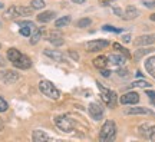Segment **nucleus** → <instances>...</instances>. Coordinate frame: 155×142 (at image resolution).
<instances>
[{
  "label": "nucleus",
  "mask_w": 155,
  "mask_h": 142,
  "mask_svg": "<svg viewBox=\"0 0 155 142\" xmlns=\"http://www.w3.org/2000/svg\"><path fill=\"white\" fill-rule=\"evenodd\" d=\"M116 137V125L114 121H106L105 124L102 125L99 132V139L102 142H109L114 141Z\"/></svg>",
  "instance_id": "nucleus-1"
},
{
  "label": "nucleus",
  "mask_w": 155,
  "mask_h": 142,
  "mask_svg": "<svg viewBox=\"0 0 155 142\" xmlns=\"http://www.w3.org/2000/svg\"><path fill=\"white\" fill-rule=\"evenodd\" d=\"M39 89H40V92L43 93L45 96H48L49 99H53V101L59 99V96H61L59 89L50 82V81H46V79H43V81L39 82Z\"/></svg>",
  "instance_id": "nucleus-2"
},
{
  "label": "nucleus",
  "mask_w": 155,
  "mask_h": 142,
  "mask_svg": "<svg viewBox=\"0 0 155 142\" xmlns=\"http://www.w3.org/2000/svg\"><path fill=\"white\" fill-rule=\"evenodd\" d=\"M33 9L32 7H25V6H12L5 12L6 19H15V17H23L30 16Z\"/></svg>",
  "instance_id": "nucleus-3"
},
{
  "label": "nucleus",
  "mask_w": 155,
  "mask_h": 142,
  "mask_svg": "<svg viewBox=\"0 0 155 142\" xmlns=\"http://www.w3.org/2000/svg\"><path fill=\"white\" fill-rule=\"evenodd\" d=\"M55 125L63 132H72L73 128H75V124H73L72 119H69L65 115H61V116H56L55 118Z\"/></svg>",
  "instance_id": "nucleus-4"
},
{
  "label": "nucleus",
  "mask_w": 155,
  "mask_h": 142,
  "mask_svg": "<svg viewBox=\"0 0 155 142\" xmlns=\"http://www.w3.org/2000/svg\"><path fill=\"white\" fill-rule=\"evenodd\" d=\"M98 88L101 89V92H102V101L105 102L106 106H109V108H114L116 105V93L114 91H109V89H105V88L102 86L99 82H98Z\"/></svg>",
  "instance_id": "nucleus-5"
},
{
  "label": "nucleus",
  "mask_w": 155,
  "mask_h": 142,
  "mask_svg": "<svg viewBox=\"0 0 155 142\" xmlns=\"http://www.w3.org/2000/svg\"><path fill=\"white\" fill-rule=\"evenodd\" d=\"M109 46V42L108 40H104V39H98V40H91L86 43V49L88 52H99V50L105 49Z\"/></svg>",
  "instance_id": "nucleus-6"
},
{
  "label": "nucleus",
  "mask_w": 155,
  "mask_h": 142,
  "mask_svg": "<svg viewBox=\"0 0 155 142\" xmlns=\"http://www.w3.org/2000/svg\"><path fill=\"white\" fill-rule=\"evenodd\" d=\"M19 78H20V75H19L17 72H15V71H10V69L0 72V79H2L5 83H7V85H12V83L17 82V81H19Z\"/></svg>",
  "instance_id": "nucleus-7"
},
{
  "label": "nucleus",
  "mask_w": 155,
  "mask_h": 142,
  "mask_svg": "<svg viewBox=\"0 0 155 142\" xmlns=\"http://www.w3.org/2000/svg\"><path fill=\"white\" fill-rule=\"evenodd\" d=\"M19 26H20V35L22 36H30L32 32H33L36 26H35L33 22H30V20H23V22H19Z\"/></svg>",
  "instance_id": "nucleus-8"
},
{
  "label": "nucleus",
  "mask_w": 155,
  "mask_h": 142,
  "mask_svg": "<svg viewBox=\"0 0 155 142\" xmlns=\"http://www.w3.org/2000/svg\"><path fill=\"white\" fill-rule=\"evenodd\" d=\"M121 104L122 105H135L139 102V95L137 92H128L121 96Z\"/></svg>",
  "instance_id": "nucleus-9"
},
{
  "label": "nucleus",
  "mask_w": 155,
  "mask_h": 142,
  "mask_svg": "<svg viewBox=\"0 0 155 142\" xmlns=\"http://www.w3.org/2000/svg\"><path fill=\"white\" fill-rule=\"evenodd\" d=\"M13 66H15V68H19V69H29V68L32 66V60H30L29 56L22 53V55L19 56V59H16L13 62Z\"/></svg>",
  "instance_id": "nucleus-10"
},
{
  "label": "nucleus",
  "mask_w": 155,
  "mask_h": 142,
  "mask_svg": "<svg viewBox=\"0 0 155 142\" xmlns=\"http://www.w3.org/2000/svg\"><path fill=\"white\" fill-rule=\"evenodd\" d=\"M88 111H89V115L92 116V119H95V121L101 119L102 115H104V108L99 104H91Z\"/></svg>",
  "instance_id": "nucleus-11"
},
{
  "label": "nucleus",
  "mask_w": 155,
  "mask_h": 142,
  "mask_svg": "<svg viewBox=\"0 0 155 142\" xmlns=\"http://www.w3.org/2000/svg\"><path fill=\"white\" fill-rule=\"evenodd\" d=\"M135 46H147V45L155 43V35H142L135 39Z\"/></svg>",
  "instance_id": "nucleus-12"
},
{
  "label": "nucleus",
  "mask_w": 155,
  "mask_h": 142,
  "mask_svg": "<svg viewBox=\"0 0 155 142\" xmlns=\"http://www.w3.org/2000/svg\"><path fill=\"white\" fill-rule=\"evenodd\" d=\"M125 114L127 115H151V116H154V112L148 108H144V106H137V108H129V109L125 111Z\"/></svg>",
  "instance_id": "nucleus-13"
},
{
  "label": "nucleus",
  "mask_w": 155,
  "mask_h": 142,
  "mask_svg": "<svg viewBox=\"0 0 155 142\" xmlns=\"http://www.w3.org/2000/svg\"><path fill=\"white\" fill-rule=\"evenodd\" d=\"M48 40H49L53 46H61V45H63V36H62V33H59V32H50L49 35H48Z\"/></svg>",
  "instance_id": "nucleus-14"
},
{
  "label": "nucleus",
  "mask_w": 155,
  "mask_h": 142,
  "mask_svg": "<svg viewBox=\"0 0 155 142\" xmlns=\"http://www.w3.org/2000/svg\"><path fill=\"white\" fill-rule=\"evenodd\" d=\"M139 16V10L137 7H134V6H128L125 12H124V19L125 20H132V19H137Z\"/></svg>",
  "instance_id": "nucleus-15"
},
{
  "label": "nucleus",
  "mask_w": 155,
  "mask_h": 142,
  "mask_svg": "<svg viewBox=\"0 0 155 142\" xmlns=\"http://www.w3.org/2000/svg\"><path fill=\"white\" fill-rule=\"evenodd\" d=\"M55 16H56L55 12H50V10L42 12V13H39V15H38V22L48 23V22H50V20H53V17H55Z\"/></svg>",
  "instance_id": "nucleus-16"
},
{
  "label": "nucleus",
  "mask_w": 155,
  "mask_h": 142,
  "mask_svg": "<svg viewBox=\"0 0 155 142\" xmlns=\"http://www.w3.org/2000/svg\"><path fill=\"white\" fill-rule=\"evenodd\" d=\"M145 69H147V72L150 73L151 76L155 79V56H151V58H148V59L145 60Z\"/></svg>",
  "instance_id": "nucleus-17"
},
{
  "label": "nucleus",
  "mask_w": 155,
  "mask_h": 142,
  "mask_svg": "<svg viewBox=\"0 0 155 142\" xmlns=\"http://www.w3.org/2000/svg\"><path fill=\"white\" fill-rule=\"evenodd\" d=\"M43 53L46 56H49L50 59L56 60V62H63V55H62L61 52H58V50H50V49H45Z\"/></svg>",
  "instance_id": "nucleus-18"
},
{
  "label": "nucleus",
  "mask_w": 155,
  "mask_h": 142,
  "mask_svg": "<svg viewBox=\"0 0 155 142\" xmlns=\"http://www.w3.org/2000/svg\"><path fill=\"white\" fill-rule=\"evenodd\" d=\"M108 63H109V60H108L106 56H98V58H95L94 59V66L95 68H98V69H104V68H106Z\"/></svg>",
  "instance_id": "nucleus-19"
},
{
  "label": "nucleus",
  "mask_w": 155,
  "mask_h": 142,
  "mask_svg": "<svg viewBox=\"0 0 155 142\" xmlns=\"http://www.w3.org/2000/svg\"><path fill=\"white\" fill-rule=\"evenodd\" d=\"M108 60L111 62L112 65H116V66H124L125 65V56L122 55H111L109 58H108Z\"/></svg>",
  "instance_id": "nucleus-20"
},
{
  "label": "nucleus",
  "mask_w": 155,
  "mask_h": 142,
  "mask_svg": "<svg viewBox=\"0 0 155 142\" xmlns=\"http://www.w3.org/2000/svg\"><path fill=\"white\" fill-rule=\"evenodd\" d=\"M32 138H33L35 142H45V141H49L50 139L49 135L45 134L43 131H35L33 135H32Z\"/></svg>",
  "instance_id": "nucleus-21"
},
{
  "label": "nucleus",
  "mask_w": 155,
  "mask_h": 142,
  "mask_svg": "<svg viewBox=\"0 0 155 142\" xmlns=\"http://www.w3.org/2000/svg\"><path fill=\"white\" fill-rule=\"evenodd\" d=\"M42 35H43V29H35V33L33 35H30V43L32 45H36L42 39Z\"/></svg>",
  "instance_id": "nucleus-22"
},
{
  "label": "nucleus",
  "mask_w": 155,
  "mask_h": 142,
  "mask_svg": "<svg viewBox=\"0 0 155 142\" xmlns=\"http://www.w3.org/2000/svg\"><path fill=\"white\" fill-rule=\"evenodd\" d=\"M20 55H22V53H20V50L15 49V48H12V49L7 50V59L10 60L12 63H13L16 59H19V56H20Z\"/></svg>",
  "instance_id": "nucleus-23"
},
{
  "label": "nucleus",
  "mask_w": 155,
  "mask_h": 142,
  "mask_svg": "<svg viewBox=\"0 0 155 142\" xmlns=\"http://www.w3.org/2000/svg\"><path fill=\"white\" fill-rule=\"evenodd\" d=\"M154 50H155L154 48H148V49H147V48H144V49H139V50H137V52H135V55H134V58H135V59L138 60V59H141L142 56L148 55V53H152Z\"/></svg>",
  "instance_id": "nucleus-24"
},
{
  "label": "nucleus",
  "mask_w": 155,
  "mask_h": 142,
  "mask_svg": "<svg viewBox=\"0 0 155 142\" xmlns=\"http://www.w3.org/2000/svg\"><path fill=\"white\" fill-rule=\"evenodd\" d=\"M71 16H63V17H61V19H58L55 22V26L56 28H65V26H68L69 23H71Z\"/></svg>",
  "instance_id": "nucleus-25"
},
{
  "label": "nucleus",
  "mask_w": 155,
  "mask_h": 142,
  "mask_svg": "<svg viewBox=\"0 0 155 142\" xmlns=\"http://www.w3.org/2000/svg\"><path fill=\"white\" fill-rule=\"evenodd\" d=\"M91 23H92V20L89 19V17H83V19H81V20H78L76 22V26L78 28H88V26H91Z\"/></svg>",
  "instance_id": "nucleus-26"
},
{
  "label": "nucleus",
  "mask_w": 155,
  "mask_h": 142,
  "mask_svg": "<svg viewBox=\"0 0 155 142\" xmlns=\"http://www.w3.org/2000/svg\"><path fill=\"white\" fill-rule=\"evenodd\" d=\"M45 6H46V3H45L43 0H32L30 2V7L32 9H36V10H39V9H43Z\"/></svg>",
  "instance_id": "nucleus-27"
},
{
  "label": "nucleus",
  "mask_w": 155,
  "mask_h": 142,
  "mask_svg": "<svg viewBox=\"0 0 155 142\" xmlns=\"http://www.w3.org/2000/svg\"><path fill=\"white\" fill-rule=\"evenodd\" d=\"M114 49H116V50H119L121 52V55H124L127 59H129L131 58V53L128 52V49H125V48H122L119 43H114Z\"/></svg>",
  "instance_id": "nucleus-28"
},
{
  "label": "nucleus",
  "mask_w": 155,
  "mask_h": 142,
  "mask_svg": "<svg viewBox=\"0 0 155 142\" xmlns=\"http://www.w3.org/2000/svg\"><path fill=\"white\" fill-rule=\"evenodd\" d=\"M150 124H144V125L139 126V134L142 135V137L148 138V132H150Z\"/></svg>",
  "instance_id": "nucleus-29"
},
{
  "label": "nucleus",
  "mask_w": 155,
  "mask_h": 142,
  "mask_svg": "<svg viewBox=\"0 0 155 142\" xmlns=\"http://www.w3.org/2000/svg\"><path fill=\"white\" fill-rule=\"evenodd\" d=\"M132 86L135 88H151V83L147 82V81H135L132 83Z\"/></svg>",
  "instance_id": "nucleus-30"
},
{
  "label": "nucleus",
  "mask_w": 155,
  "mask_h": 142,
  "mask_svg": "<svg viewBox=\"0 0 155 142\" xmlns=\"http://www.w3.org/2000/svg\"><path fill=\"white\" fill-rule=\"evenodd\" d=\"M102 29H104L105 32H115V33H121L122 32V29H116V28H114V26H109V25H105Z\"/></svg>",
  "instance_id": "nucleus-31"
},
{
  "label": "nucleus",
  "mask_w": 155,
  "mask_h": 142,
  "mask_svg": "<svg viewBox=\"0 0 155 142\" xmlns=\"http://www.w3.org/2000/svg\"><path fill=\"white\" fill-rule=\"evenodd\" d=\"M7 109H9V105H7V102H6L5 99L0 96V112H6Z\"/></svg>",
  "instance_id": "nucleus-32"
},
{
  "label": "nucleus",
  "mask_w": 155,
  "mask_h": 142,
  "mask_svg": "<svg viewBox=\"0 0 155 142\" xmlns=\"http://www.w3.org/2000/svg\"><path fill=\"white\" fill-rule=\"evenodd\" d=\"M148 139L155 141V125L150 126V132H148Z\"/></svg>",
  "instance_id": "nucleus-33"
},
{
  "label": "nucleus",
  "mask_w": 155,
  "mask_h": 142,
  "mask_svg": "<svg viewBox=\"0 0 155 142\" xmlns=\"http://www.w3.org/2000/svg\"><path fill=\"white\" fill-rule=\"evenodd\" d=\"M147 96L150 98L151 104L155 106V92H154V91H147Z\"/></svg>",
  "instance_id": "nucleus-34"
},
{
  "label": "nucleus",
  "mask_w": 155,
  "mask_h": 142,
  "mask_svg": "<svg viewBox=\"0 0 155 142\" xmlns=\"http://www.w3.org/2000/svg\"><path fill=\"white\" fill-rule=\"evenodd\" d=\"M144 5L147 6V7H151V9H152V7H155V0H145Z\"/></svg>",
  "instance_id": "nucleus-35"
},
{
  "label": "nucleus",
  "mask_w": 155,
  "mask_h": 142,
  "mask_svg": "<svg viewBox=\"0 0 155 142\" xmlns=\"http://www.w3.org/2000/svg\"><path fill=\"white\" fill-rule=\"evenodd\" d=\"M118 75L121 78H127L128 76V71L127 69H118Z\"/></svg>",
  "instance_id": "nucleus-36"
},
{
  "label": "nucleus",
  "mask_w": 155,
  "mask_h": 142,
  "mask_svg": "<svg viewBox=\"0 0 155 142\" xmlns=\"http://www.w3.org/2000/svg\"><path fill=\"white\" fill-rule=\"evenodd\" d=\"M99 71H101V73H102V76H105V78H108L109 75H111V72H109V71H106L105 68H104V69H99Z\"/></svg>",
  "instance_id": "nucleus-37"
},
{
  "label": "nucleus",
  "mask_w": 155,
  "mask_h": 142,
  "mask_svg": "<svg viewBox=\"0 0 155 142\" xmlns=\"http://www.w3.org/2000/svg\"><path fill=\"white\" fill-rule=\"evenodd\" d=\"M122 40H124L125 43H129V42H131V36H129V35H124V36H122Z\"/></svg>",
  "instance_id": "nucleus-38"
},
{
  "label": "nucleus",
  "mask_w": 155,
  "mask_h": 142,
  "mask_svg": "<svg viewBox=\"0 0 155 142\" xmlns=\"http://www.w3.org/2000/svg\"><path fill=\"white\" fill-rule=\"evenodd\" d=\"M69 55L72 56V58H73V59H75V60H78V59H79V55H78V53H75L73 50H69Z\"/></svg>",
  "instance_id": "nucleus-39"
},
{
  "label": "nucleus",
  "mask_w": 155,
  "mask_h": 142,
  "mask_svg": "<svg viewBox=\"0 0 155 142\" xmlns=\"http://www.w3.org/2000/svg\"><path fill=\"white\" fill-rule=\"evenodd\" d=\"M5 65H6V59L2 55H0V68H3Z\"/></svg>",
  "instance_id": "nucleus-40"
},
{
  "label": "nucleus",
  "mask_w": 155,
  "mask_h": 142,
  "mask_svg": "<svg viewBox=\"0 0 155 142\" xmlns=\"http://www.w3.org/2000/svg\"><path fill=\"white\" fill-rule=\"evenodd\" d=\"M72 2H73V3H76V5H83L86 0H72Z\"/></svg>",
  "instance_id": "nucleus-41"
},
{
  "label": "nucleus",
  "mask_w": 155,
  "mask_h": 142,
  "mask_svg": "<svg viewBox=\"0 0 155 142\" xmlns=\"http://www.w3.org/2000/svg\"><path fill=\"white\" fill-rule=\"evenodd\" d=\"M3 131V121H2V118H0V132Z\"/></svg>",
  "instance_id": "nucleus-42"
},
{
  "label": "nucleus",
  "mask_w": 155,
  "mask_h": 142,
  "mask_svg": "<svg viewBox=\"0 0 155 142\" xmlns=\"http://www.w3.org/2000/svg\"><path fill=\"white\" fill-rule=\"evenodd\" d=\"M150 19H151V20H152V22H155V13H152V15H151V16H150Z\"/></svg>",
  "instance_id": "nucleus-43"
},
{
  "label": "nucleus",
  "mask_w": 155,
  "mask_h": 142,
  "mask_svg": "<svg viewBox=\"0 0 155 142\" xmlns=\"http://www.w3.org/2000/svg\"><path fill=\"white\" fill-rule=\"evenodd\" d=\"M2 7H3V3H2V2H0V9H2Z\"/></svg>",
  "instance_id": "nucleus-44"
},
{
  "label": "nucleus",
  "mask_w": 155,
  "mask_h": 142,
  "mask_svg": "<svg viewBox=\"0 0 155 142\" xmlns=\"http://www.w3.org/2000/svg\"><path fill=\"white\" fill-rule=\"evenodd\" d=\"M0 48H2V45H0Z\"/></svg>",
  "instance_id": "nucleus-45"
}]
</instances>
